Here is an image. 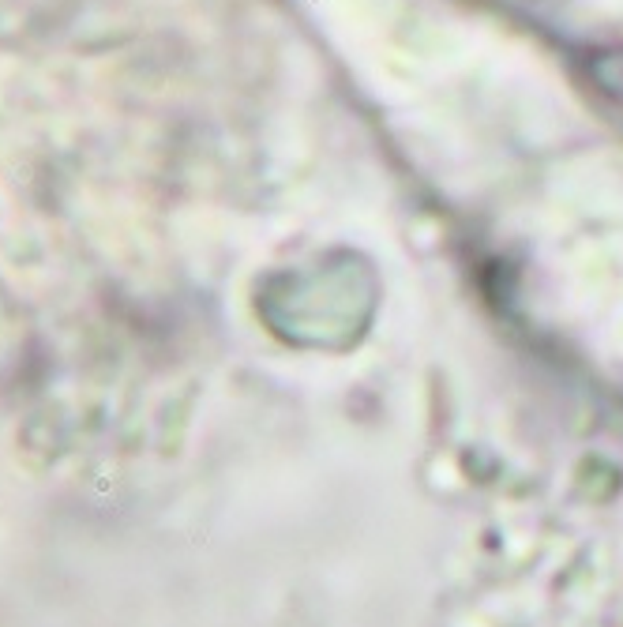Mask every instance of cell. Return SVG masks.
Masks as SVG:
<instances>
[{"instance_id":"cell-1","label":"cell","mask_w":623,"mask_h":627,"mask_svg":"<svg viewBox=\"0 0 623 627\" xmlns=\"http://www.w3.org/2000/svg\"><path fill=\"white\" fill-rule=\"evenodd\" d=\"M597 79L616 102H623V49H612L597 60Z\"/></svg>"}]
</instances>
